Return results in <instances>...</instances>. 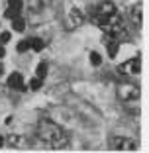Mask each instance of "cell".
I'll use <instances>...</instances> for the list:
<instances>
[{
	"mask_svg": "<svg viewBox=\"0 0 149 153\" xmlns=\"http://www.w3.org/2000/svg\"><path fill=\"white\" fill-rule=\"evenodd\" d=\"M36 134L43 143L51 145V149H65L69 145V137L61 126H57L53 120L47 118H39L36 128Z\"/></svg>",
	"mask_w": 149,
	"mask_h": 153,
	"instance_id": "cell-1",
	"label": "cell"
},
{
	"mask_svg": "<svg viewBox=\"0 0 149 153\" xmlns=\"http://www.w3.org/2000/svg\"><path fill=\"white\" fill-rule=\"evenodd\" d=\"M90 14H92V22H94L96 26H100V24H104L110 16L116 14V6H114L112 2H100V4H96V6L90 8Z\"/></svg>",
	"mask_w": 149,
	"mask_h": 153,
	"instance_id": "cell-2",
	"label": "cell"
},
{
	"mask_svg": "<svg viewBox=\"0 0 149 153\" xmlns=\"http://www.w3.org/2000/svg\"><path fill=\"white\" fill-rule=\"evenodd\" d=\"M116 92L122 102H131V100H137L141 96V90L136 82H122V85H118Z\"/></svg>",
	"mask_w": 149,
	"mask_h": 153,
	"instance_id": "cell-3",
	"label": "cell"
},
{
	"mask_svg": "<svg viewBox=\"0 0 149 153\" xmlns=\"http://www.w3.org/2000/svg\"><path fill=\"white\" fill-rule=\"evenodd\" d=\"M110 145H112V149H116V151H136V149H137V141H136V140L122 137V135H116V137H112Z\"/></svg>",
	"mask_w": 149,
	"mask_h": 153,
	"instance_id": "cell-4",
	"label": "cell"
},
{
	"mask_svg": "<svg viewBox=\"0 0 149 153\" xmlns=\"http://www.w3.org/2000/svg\"><path fill=\"white\" fill-rule=\"evenodd\" d=\"M82 22H85V12H82V10H79V8H73L71 12H69L67 20H65V30L73 32V30H77Z\"/></svg>",
	"mask_w": 149,
	"mask_h": 153,
	"instance_id": "cell-5",
	"label": "cell"
},
{
	"mask_svg": "<svg viewBox=\"0 0 149 153\" xmlns=\"http://www.w3.org/2000/svg\"><path fill=\"white\" fill-rule=\"evenodd\" d=\"M118 71L122 73V75H139L141 73V59L139 57H133L126 63H122L118 67Z\"/></svg>",
	"mask_w": 149,
	"mask_h": 153,
	"instance_id": "cell-6",
	"label": "cell"
},
{
	"mask_svg": "<svg viewBox=\"0 0 149 153\" xmlns=\"http://www.w3.org/2000/svg\"><path fill=\"white\" fill-rule=\"evenodd\" d=\"M130 22L133 24L136 30H141V24H143V14H141V4H133L130 8Z\"/></svg>",
	"mask_w": 149,
	"mask_h": 153,
	"instance_id": "cell-7",
	"label": "cell"
},
{
	"mask_svg": "<svg viewBox=\"0 0 149 153\" xmlns=\"http://www.w3.org/2000/svg\"><path fill=\"white\" fill-rule=\"evenodd\" d=\"M4 143H8V147H14V149L27 147V140L24 137V135H18V134H10L8 137L4 140Z\"/></svg>",
	"mask_w": 149,
	"mask_h": 153,
	"instance_id": "cell-8",
	"label": "cell"
},
{
	"mask_svg": "<svg viewBox=\"0 0 149 153\" xmlns=\"http://www.w3.org/2000/svg\"><path fill=\"white\" fill-rule=\"evenodd\" d=\"M6 85H8L10 88H20V90L26 88V86H24V76H22V73H12V75L8 76Z\"/></svg>",
	"mask_w": 149,
	"mask_h": 153,
	"instance_id": "cell-9",
	"label": "cell"
},
{
	"mask_svg": "<svg viewBox=\"0 0 149 153\" xmlns=\"http://www.w3.org/2000/svg\"><path fill=\"white\" fill-rule=\"evenodd\" d=\"M45 6H47V0H30V10H32L33 14L43 12Z\"/></svg>",
	"mask_w": 149,
	"mask_h": 153,
	"instance_id": "cell-10",
	"label": "cell"
},
{
	"mask_svg": "<svg viewBox=\"0 0 149 153\" xmlns=\"http://www.w3.org/2000/svg\"><path fill=\"white\" fill-rule=\"evenodd\" d=\"M12 30H14V32H24V30H26V22H24V18H20V16L12 18Z\"/></svg>",
	"mask_w": 149,
	"mask_h": 153,
	"instance_id": "cell-11",
	"label": "cell"
},
{
	"mask_svg": "<svg viewBox=\"0 0 149 153\" xmlns=\"http://www.w3.org/2000/svg\"><path fill=\"white\" fill-rule=\"evenodd\" d=\"M47 71H49V65H47V61H41V63L37 65V69H36V76H39V79H45V76H47Z\"/></svg>",
	"mask_w": 149,
	"mask_h": 153,
	"instance_id": "cell-12",
	"label": "cell"
},
{
	"mask_svg": "<svg viewBox=\"0 0 149 153\" xmlns=\"http://www.w3.org/2000/svg\"><path fill=\"white\" fill-rule=\"evenodd\" d=\"M43 47H45V41H43V39H39V37H32V39H30V49L41 51Z\"/></svg>",
	"mask_w": 149,
	"mask_h": 153,
	"instance_id": "cell-13",
	"label": "cell"
},
{
	"mask_svg": "<svg viewBox=\"0 0 149 153\" xmlns=\"http://www.w3.org/2000/svg\"><path fill=\"white\" fill-rule=\"evenodd\" d=\"M41 85H43V79H39V76H36V79H32V81L27 82V86H30L32 90H39Z\"/></svg>",
	"mask_w": 149,
	"mask_h": 153,
	"instance_id": "cell-14",
	"label": "cell"
},
{
	"mask_svg": "<svg viewBox=\"0 0 149 153\" xmlns=\"http://www.w3.org/2000/svg\"><path fill=\"white\" fill-rule=\"evenodd\" d=\"M88 59H90V63H92V65H100V63H102V57H100V53H96V51H92Z\"/></svg>",
	"mask_w": 149,
	"mask_h": 153,
	"instance_id": "cell-15",
	"label": "cell"
},
{
	"mask_svg": "<svg viewBox=\"0 0 149 153\" xmlns=\"http://www.w3.org/2000/svg\"><path fill=\"white\" fill-rule=\"evenodd\" d=\"M4 16H6V18H10V20H12V18H16V16H20V10H16V8H10V6H8V10L4 12Z\"/></svg>",
	"mask_w": 149,
	"mask_h": 153,
	"instance_id": "cell-16",
	"label": "cell"
},
{
	"mask_svg": "<svg viewBox=\"0 0 149 153\" xmlns=\"http://www.w3.org/2000/svg\"><path fill=\"white\" fill-rule=\"evenodd\" d=\"M8 6H10V8H16V10H22L24 2H22V0H8Z\"/></svg>",
	"mask_w": 149,
	"mask_h": 153,
	"instance_id": "cell-17",
	"label": "cell"
},
{
	"mask_svg": "<svg viewBox=\"0 0 149 153\" xmlns=\"http://www.w3.org/2000/svg\"><path fill=\"white\" fill-rule=\"evenodd\" d=\"M30 49V41H20L18 43V53H26Z\"/></svg>",
	"mask_w": 149,
	"mask_h": 153,
	"instance_id": "cell-18",
	"label": "cell"
},
{
	"mask_svg": "<svg viewBox=\"0 0 149 153\" xmlns=\"http://www.w3.org/2000/svg\"><path fill=\"white\" fill-rule=\"evenodd\" d=\"M10 37H12V36H10V32H2V33H0V43H2V45L8 43Z\"/></svg>",
	"mask_w": 149,
	"mask_h": 153,
	"instance_id": "cell-19",
	"label": "cell"
},
{
	"mask_svg": "<svg viewBox=\"0 0 149 153\" xmlns=\"http://www.w3.org/2000/svg\"><path fill=\"white\" fill-rule=\"evenodd\" d=\"M4 53H6V51H4V45H2V43H0V59H2V57H4Z\"/></svg>",
	"mask_w": 149,
	"mask_h": 153,
	"instance_id": "cell-20",
	"label": "cell"
},
{
	"mask_svg": "<svg viewBox=\"0 0 149 153\" xmlns=\"http://www.w3.org/2000/svg\"><path fill=\"white\" fill-rule=\"evenodd\" d=\"M4 75V67H2V63H0V76Z\"/></svg>",
	"mask_w": 149,
	"mask_h": 153,
	"instance_id": "cell-21",
	"label": "cell"
},
{
	"mask_svg": "<svg viewBox=\"0 0 149 153\" xmlns=\"http://www.w3.org/2000/svg\"><path fill=\"white\" fill-rule=\"evenodd\" d=\"M2 145H4V137H2V135H0V147H2Z\"/></svg>",
	"mask_w": 149,
	"mask_h": 153,
	"instance_id": "cell-22",
	"label": "cell"
}]
</instances>
